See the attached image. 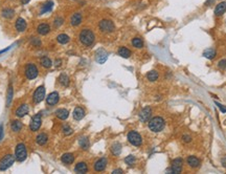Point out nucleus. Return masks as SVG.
Segmentation results:
<instances>
[{
  "mask_svg": "<svg viewBox=\"0 0 226 174\" xmlns=\"http://www.w3.org/2000/svg\"><path fill=\"white\" fill-rule=\"evenodd\" d=\"M50 32V26L47 23H41L37 26V33L39 35L45 36Z\"/></svg>",
  "mask_w": 226,
  "mask_h": 174,
  "instance_id": "nucleus-18",
  "label": "nucleus"
},
{
  "mask_svg": "<svg viewBox=\"0 0 226 174\" xmlns=\"http://www.w3.org/2000/svg\"><path fill=\"white\" fill-rule=\"evenodd\" d=\"M117 54L120 55L122 58L128 59V58H130V56L132 55V52H131V50H130L129 49H127V47L120 46V49H118V50H117Z\"/></svg>",
  "mask_w": 226,
  "mask_h": 174,
  "instance_id": "nucleus-24",
  "label": "nucleus"
},
{
  "mask_svg": "<svg viewBox=\"0 0 226 174\" xmlns=\"http://www.w3.org/2000/svg\"><path fill=\"white\" fill-rule=\"evenodd\" d=\"M27 157V150L26 147L23 143H20L16 146V150H15V159L19 162H22L26 159Z\"/></svg>",
  "mask_w": 226,
  "mask_h": 174,
  "instance_id": "nucleus-3",
  "label": "nucleus"
},
{
  "mask_svg": "<svg viewBox=\"0 0 226 174\" xmlns=\"http://www.w3.org/2000/svg\"><path fill=\"white\" fill-rule=\"evenodd\" d=\"M63 23H64V19L62 17H60V16H59V17H57L56 19L54 20V26L57 27V28H58V27H60Z\"/></svg>",
  "mask_w": 226,
  "mask_h": 174,
  "instance_id": "nucleus-40",
  "label": "nucleus"
},
{
  "mask_svg": "<svg viewBox=\"0 0 226 174\" xmlns=\"http://www.w3.org/2000/svg\"><path fill=\"white\" fill-rule=\"evenodd\" d=\"M40 62H41V65H42L44 68H49V67H51V65H52L51 60H50L48 57H46V56L42 57V58H41V60H40Z\"/></svg>",
  "mask_w": 226,
  "mask_h": 174,
  "instance_id": "nucleus-34",
  "label": "nucleus"
},
{
  "mask_svg": "<svg viewBox=\"0 0 226 174\" xmlns=\"http://www.w3.org/2000/svg\"><path fill=\"white\" fill-rule=\"evenodd\" d=\"M13 95H14L13 86L10 85L8 89V93H6V107H10L11 103H12V101H13Z\"/></svg>",
  "mask_w": 226,
  "mask_h": 174,
  "instance_id": "nucleus-32",
  "label": "nucleus"
},
{
  "mask_svg": "<svg viewBox=\"0 0 226 174\" xmlns=\"http://www.w3.org/2000/svg\"><path fill=\"white\" fill-rule=\"evenodd\" d=\"M127 137H128L129 143L133 146L138 147V146H140L141 144H142V137H141V136L137 131H133V130H132V131H130L129 133H128Z\"/></svg>",
  "mask_w": 226,
  "mask_h": 174,
  "instance_id": "nucleus-6",
  "label": "nucleus"
},
{
  "mask_svg": "<svg viewBox=\"0 0 226 174\" xmlns=\"http://www.w3.org/2000/svg\"><path fill=\"white\" fill-rule=\"evenodd\" d=\"M39 72L37 66L34 63H27L25 66V75L28 80H34L38 77Z\"/></svg>",
  "mask_w": 226,
  "mask_h": 174,
  "instance_id": "nucleus-5",
  "label": "nucleus"
},
{
  "mask_svg": "<svg viewBox=\"0 0 226 174\" xmlns=\"http://www.w3.org/2000/svg\"><path fill=\"white\" fill-rule=\"evenodd\" d=\"M28 110H29L28 106H27L26 104H22V105H20L17 108V110H16V115H17L18 118H23V116H25L28 113Z\"/></svg>",
  "mask_w": 226,
  "mask_h": 174,
  "instance_id": "nucleus-16",
  "label": "nucleus"
},
{
  "mask_svg": "<svg viewBox=\"0 0 226 174\" xmlns=\"http://www.w3.org/2000/svg\"><path fill=\"white\" fill-rule=\"evenodd\" d=\"M182 166H183V161L181 159H175L172 162V167L170 171L172 173H180L182 171Z\"/></svg>",
  "mask_w": 226,
  "mask_h": 174,
  "instance_id": "nucleus-10",
  "label": "nucleus"
},
{
  "mask_svg": "<svg viewBox=\"0 0 226 174\" xmlns=\"http://www.w3.org/2000/svg\"><path fill=\"white\" fill-rule=\"evenodd\" d=\"M72 128L70 127V126H68V125H64L63 127H62V132L65 136H69V134H71L72 133Z\"/></svg>",
  "mask_w": 226,
  "mask_h": 174,
  "instance_id": "nucleus-39",
  "label": "nucleus"
},
{
  "mask_svg": "<svg viewBox=\"0 0 226 174\" xmlns=\"http://www.w3.org/2000/svg\"><path fill=\"white\" fill-rule=\"evenodd\" d=\"M132 45L136 49H142L143 47V42L140 38H134L132 40Z\"/></svg>",
  "mask_w": 226,
  "mask_h": 174,
  "instance_id": "nucleus-38",
  "label": "nucleus"
},
{
  "mask_svg": "<svg viewBox=\"0 0 226 174\" xmlns=\"http://www.w3.org/2000/svg\"><path fill=\"white\" fill-rule=\"evenodd\" d=\"M182 139H183V142H185V143H189V142L192 141V137L189 136H182Z\"/></svg>",
  "mask_w": 226,
  "mask_h": 174,
  "instance_id": "nucleus-45",
  "label": "nucleus"
},
{
  "mask_svg": "<svg viewBox=\"0 0 226 174\" xmlns=\"http://www.w3.org/2000/svg\"><path fill=\"white\" fill-rule=\"evenodd\" d=\"M107 167V159L105 157H102V159H97V162H94V170L97 172H102L106 169Z\"/></svg>",
  "mask_w": 226,
  "mask_h": 174,
  "instance_id": "nucleus-13",
  "label": "nucleus"
},
{
  "mask_svg": "<svg viewBox=\"0 0 226 174\" xmlns=\"http://www.w3.org/2000/svg\"><path fill=\"white\" fill-rule=\"evenodd\" d=\"M122 173H124V171L122 169H115V170L112 171V174H122Z\"/></svg>",
  "mask_w": 226,
  "mask_h": 174,
  "instance_id": "nucleus-47",
  "label": "nucleus"
},
{
  "mask_svg": "<svg viewBox=\"0 0 226 174\" xmlns=\"http://www.w3.org/2000/svg\"><path fill=\"white\" fill-rule=\"evenodd\" d=\"M22 127H23V124H22L20 121L18 120H15L12 122V124H11V129H12V131L14 132H19L21 131Z\"/></svg>",
  "mask_w": 226,
  "mask_h": 174,
  "instance_id": "nucleus-27",
  "label": "nucleus"
},
{
  "mask_svg": "<svg viewBox=\"0 0 226 174\" xmlns=\"http://www.w3.org/2000/svg\"><path fill=\"white\" fill-rule=\"evenodd\" d=\"M15 162V157L11 154H8L5 156L2 157V159L0 161V170L4 171L6 169H8Z\"/></svg>",
  "mask_w": 226,
  "mask_h": 174,
  "instance_id": "nucleus-8",
  "label": "nucleus"
},
{
  "mask_svg": "<svg viewBox=\"0 0 226 174\" xmlns=\"http://www.w3.org/2000/svg\"><path fill=\"white\" fill-rule=\"evenodd\" d=\"M135 156L134 155H129V156H127L125 159V162L127 165H129V166H132V165H134V162H135Z\"/></svg>",
  "mask_w": 226,
  "mask_h": 174,
  "instance_id": "nucleus-41",
  "label": "nucleus"
},
{
  "mask_svg": "<svg viewBox=\"0 0 226 174\" xmlns=\"http://www.w3.org/2000/svg\"><path fill=\"white\" fill-rule=\"evenodd\" d=\"M72 115H74V120L80 121V120H82V119H83L84 116H85V110H84V109L82 108V107L77 106V107H75V108H74Z\"/></svg>",
  "mask_w": 226,
  "mask_h": 174,
  "instance_id": "nucleus-20",
  "label": "nucleus"
},
{
  "mask_svg": "<svg viewBox=\"0 0 226 174\" xmlns=\"http://www.w3.org/2000/svg\"><path fill=\"white\" fill-rule=\"evenodd\" d=\"M74 171L77 173H86L88 171V166L86 162H80L75 165L74 167Z\"/></svg>",
  "mask_w": 226,
  "mask_h": 174,
  "instance_id": "nucleus-22",
  "label": "nucleus"
},
{
  "mask_svg": "<svg viewBox=\"0 0 226 174\" xmlns=\"http://www.w3.org/2000/svg\"><path fill=\"white\" fill-rule=\"evenodd\" d=\"M218 67L220 68V69H225V68H226V60H225V59L219 61V62H218Z\"/></svg>",
  "mask_w": 226,
  "mask_h": 174,
  "instance_id": "nucleus-43",
  "label": "nucleus"
},
{
  "mask_svg": "<svg viewBox=\"0 0 226 174\" xmlns=\"http://www.w3.org/2000/svg\"><path fill=\"white\" fill-rule=\"evenodd\" d=\"M56 115L58 119H60V120H66V119L68 118V115H69V111L67 110V109L65 108H61V109H58V110L56 111Z\"/></svg>",
  "mask_w": 226,
  "mask_h": 174,
  "instance_id": "nucleus-25",
  "label": "nucleus"
},
{
  "mask_svg": "<svg viewBox=\"0 0 226 174\" xmlns=\"http://www.w3.org/2000/svg\"><path fill=\"white\" fill-rule=\"evenodd\" d=\"M214 1H215V0H207V1L205 2V5H206V6H208L209 4H211V3H213Z\"/></svg>",
  "mask_w": 226,
  "mask_h": 174,
  "instance_id": "nucleus-49",
  "label": "nucleus"
},
{
  "mask_svg": "<svg viewBox=\"0 0 226 174\" xmlns=\"http://www.w3.org/2000/svg\"><path fill=\"white\" fill-rule=\"evenodd\" d=\"M80 42L85 46H91L95 41V35L91 29L89 28H84L81 31L79 35Z\"/></svg>",
  "mask_w": 226,
  "mask_h": 174,
  "instance_id": "nucleus-1",
  "label": "nucleus"
},
{
  "mask_svg": "<svg viewBox=\"0 0 226 174\" xmlns=\"http://www.w3.org/2000/svg\"><path fill=\"white\" fill-rule=\"evenodd\" d=\"M4 136V130H3V126L2 124H0V142L2 141V139H3Z\"/></svg>",
  "mask_w": 226,
  "mask_h": 174,
  "instance_id": "nucleus-44",
  "label": "nucleus"
},
{
  "mask_svg": "<svg viewBox=\"0 0 226 174\" xmlns=\"http://www.w3.org/2000/svg\"><path fill=\"white\" fill-rule=\"evenodd\" d=\"M216 105H217V106L219 107V108H220V110L222 111V112H226V108H225L224 106H223V105L219 104V103H217V102H216Z\"/></svg>",
  "mask_w": 226,
  "mask_h": 174,
  "instance_id": "nucleus-46",
  "label": "nucleus"
},
{
  "mask_svg": "<svg viewBox=\"0 0 226 174\" xmlns=\"http://www.w3.org/2000/svg\"><path fill=\"white\" fill-rule=\"evenodd\" d=\"M31 45H33V46L39 47L41 45V40L39 38H31Z\"/></svg>",
  "mask_w": 226,
  "mask_h": 174,
  "instance_id": "nucleus-42",
  "label": "nucleus"
},
{
  "mask_svg": "<svg viewBox=\"0 0 226 174\" xmlns=\"http://www.w3.org/2000/svg\"><path fill=\"white\" fill-rule=\"evenodd\" d=\"M226 12V1H222L217 4L215 8V15L216 16H222Z\"/></svg>",
  "mask_w": 226,
  "mask_h": 174,
  "instance_id": "nucleus-21",
  "label": "nucleus"
},
{
  "mask_svg": "<svg viewBox=\"0 0 226 174\" xmlns=\"http://www.w3.org/2000/svg\"><path fill=\"white\" fill-rule=\"evenodd\" d=\"M14 14H15V11L13 10V8H3L1 12V15L3 18H6V19H11V18H13Z\"/></svg>",
  "mask_w": 226,
  "mask_h": 174,
  "instance_id": "nucleus-29",
  "label": "nucleus"
},
{
  "mask_svg": "<svg viewBox=\"0 0 226 174\" xmlns=\"http://www.w3.org/2000/svg\"><path fill=\"white\" fill-rule=\"evenodd\" d=\"M82 20H83L82 14L74 13V15L70 17V24H71L72 26H79V25L82 23Z\"/></svg>",
  "mask_w": 226,
  "mask_h": 174,
  "instance_id": "nucleus-14",
  "label": "nucleus"
},
{
  "mask_svg": "<svg viewBox=\"0 0 226 174\" xmlns=\"http://www.w3.org/2000/svg\"><path fill=\"white\" fill-rule=\"evenodd\" d=\"M15 26H16V29H17L18 32H24L25 29H26V27H27V23H26V21H25L23 18L19 17L17 20H16Z\"/></svg>",
  "mask_w": 226,
  "mask_h": 174,
  "instance_id": "nucleus-17",
  "label": "nucleus"
},
{
  "mask_svg": "<svg viewBox=\"0 0 226 174\" xmlns=\"http://www.w3.org/2000/svg\"><path fill=\"white\" fill-rule=\"evenodd\" d=\"M99 28L103 33H112L114 29H115V25H114V23L111 20L103 19L100 20L99 23Z\"/></svg>",
  "mask_w": 226,
  "mask_h": 174,
  "instance_id": "nucleus-4",
  "label": "nucleus"
},
{
  "mask_svg": "<svg viewBox=\"0 0 226 174\" xmlns=\"http://www.w3.org/2000/svg\"><path fill=\"white\" fill-rule=\"evenodd\" d=\"M42 125V115L41 113H37L33 116L31 123H29V129L31 131H38Z\"/></svg>",
  "mask_w": 226,
  "mask_h": 174,
  "instance_id": "nucleus-7",
  "label": "nucleus"
},
{
  "mask_svg": "<svg viewBox=\"0 0 226 174\" xmlns=\"http://www.w3.org/2000/svg\"><path fill=\"white\" fill-rule=\"evenodd\" d=\"M59 101H60V97H59V93L56 92V91L49 93L48 97L46 98V103L49 106H54V105L58 104Z\"/></svg>",
  "mask_w": 226,
  "mask_h": 174,
  "instance_id": "nucleus-12",
  "label": "nucleus"
},
{
  "mask_svg": "<svg viewBox=\"0 0 226 174\" xmlns=\"http://www.w3.org/2000/svg\"><path fill=\"white\" fill-rule=\"evenodd\" d=\"M158 77H159V75L156 70H151V72H149L147 74V79L151 82L156 81V80L158 79Z\"/></svg>",
  "mask_w": 226,
  "mask_h": 174,
  "instance_id": "nucleus-36",
  "label": "nucleus"
},
{
  "mask_svg": "<svg viewBox=\"0 0 226 174\" xmlns=\"http://www.w3.org/2000/svg\"><path fill=\"white\" fill-rule=\"evenodd\" d=\"M149 129L153 132H160L165 126V122L161 116H155L149 121Z\"/></svg>",
  "mask_w": 226,
  "mask_h": 174,
  "instance_id": "nucleus-2",
  "label": "nucleus"
},
{
  "mask_svg": "<svg viewBox=\"0 0 226 174\" xmlns=\"http://www.w3.org/2000/svg\"><path fill=\"white\" fill-rule=\"evenodd\" d=\"M61 161H62L63 164L66 165H70L74 162V155L72 153H65L61 156Z\"/></svg>",
  "mask_w": 226,
  "mask_h": 174,
  "instance_id": "nucleus-23",
  "label": "nucleus"
},
{
  "mask_svg": "<svg viewBox=\"0 0 226 174\" xmlns=\"http://www.w3.org/2000/svg\"><path fill=\"white\" fill-rule=\"evenodd\" d=\"M61 63H62V60H60V59H58V60L54 61V65L57 66V67H59V66H61Z\"/></svg>",
  "mask_w": 226,
  "mask_h": 174,
  "instance_id": "nucleus-48",
  "label": "nucleus"
},
{
  "mask_svg": "<svg viewBox=\"0 0 226 174\" xmlns=\"http://www.w3.org/2000/svg\"><path fill=\"white\" fill-rule=\"evenodd\" d=\"M47 141H48V136H47L46 133H40L36 137V142H37V144L40 146L45 145V144L47 143Z\"/></svg>",
  "mask_w": 226,
  "mask_h": 174,
  "instance_id": "nucleus-26",
  "label": "nucleus"
},
{
  "mask_svg": "<svg viewBox=\"0 0 226 174\" xmlns=\"http://www.w3.org/2000/svg\"><path fill=\"white\" fill-rule=\"evenodd\" d=\"M151 115H152V109H151V107L147 106L139 112V120L141 122H148L150 120Z\"/></svg>",
  "mask_w": 226,
  "mask_h": 174,
  "instance_id": "nucleus-11",
  "label": "nucleus"
},
{
  "mask_svg": "<svg viewBox=\"0 0 226 174\" xmlns=\"http://www.w3.org/2000/svg\"><path fill=\"white\" fill-rule=\"evenodd\" d=\"M186 162H188V165L191 168H198V167H200V159H198V157L194 156V155H191V156L188 157V159H186Z\"/></svg>",
  "mask_w": 226,
  "mask_h": 174,
  "instance_id": "nucleus-19",
  "label": "nucleus"
},
{
  "mask_svg": "<svg viewBox=\"0 0 226 174\" xmlns=\"http://www.w3.org/2000/svg\"><path fill=\"white\" fill-rule=\"evenodd\" d=\"M57 41H58L60 44H67L70 41V38H69V36L66 35V34H60V35L57 37Z\"/></svg>",
  "mask_w": 226,
  "mask_h": 174,
  "instance_id": "nucleus-33",
  "label": "nucleus"
},
{
  "mask_svg": "<svg viewBox=\"0 0 226 174\" xmlns=\"http://www.w3.org/2000/svg\"><path fill=\"white\" fill-rule=\"evenodd\" d=\"M52 6H54V2L52 1H47V2H45L44 4L42 5V8H41V14H45V13H47V12H50V11L52 10Z\"/></svg>",
  "mask_w": 226,
  "mask_h": 174,
  "instance_id": "nucleus-31",
  "label": "nucleus"
},
{
  "mask_svg": "<svg viewBox=\"0 0 226 174\" xmlns=\"http://www.w3.org/2000/svg\"><path fill=\"white\" fill-rule=\"evenodd\" d=\"M111 152H112L114 155H118L122 152V145H120V143H114L113 145L111 146Z\"/></svg>",
  "mask_w": 226,
  "mask_h": 174,
  "instance_id": "nucleus-35",
  "label": "nucleus"
},
{
  "mask_svg": "<svg viewBox=\"0 0 226 174\" xmlns=\"http://www.w3.org/2000/svg\"><path fill=\"white\" fill-rule=\"evenodd\" d=\"M79 144H80V147L83 150H87L89 148V146H90L88 137H86V136H82L81 139H79Z\"/></svg>",
  "mask_w": 226,
  "mask_h": 174,
  "instance_id": "nucleus-28",
  "label": "nucleus"
},
{
  "mask_svg": "<svg viewBox=\"0 0 226 174\" xmlns=\"http://www.w3.org/2000/svg\"><path fill=\"white\" fill-rule=\"evenodd\" d=\"M203 56L207 59H214L215 57H216V50L214 49H208L203 52Z\"/></svg>",
  "mask_w": 226,
  "mask_h": 174,
  "instance_id": "nucleus-37",
  "label": "nucleus"
},
{
  "mask_svg": "<svg viewBox=\"0 0 226 174\" xmlns=\"http://www.w3.org/2000/svg\"><path fill=\"white\" fill-rule=\"evenodd\" d=\"M58 81L62 86L66 87V86L69 85V77H68L66 74H61L60 77H59V79H58Z\"/></svg>",
  "mask_w": 226,
  "mask_h": 174,
  "instance_id": "nucleus-30",
  "label": "nucleus"
},
{
  "mask_svg": "<svg viewBox=\"0 0 226 174\" xmlns=\"http://www.w3.org/2000/svg\"><path fill=\"white\" fill-rule=\"evenodd\" d=\"M45 98V87L44 86H39L37 89L35 90L33 95V100L36 104H39L40 102H42Z\"/></svg>",
  "mask_w": 226,
  "mask_h": 174,
  "instance_id": "nucleus-9",
  "label": "nucleus"
},
{
  "mask_svg": "<svg viewBox=\"0 0 226 174\" xmlns=\"http://www.w3.org/2000/svg\"><path fill=\"white\" fill-rule=\"evenodd\" d=\"M222 165H223V167L226 168V157H224V159H222Z\"/></svg>",
  "mask_w": 226,
  "mask_h": 174,
  "instance_id": "nucleus-50",
  "label": "nucleus"
},
{
  "mask_svg": "<svg viewBox=\"0 0 226 174\" xmlns=\"http://www.w3.org/2000/svg\"><path fill=\"white\" fill-rule=\"evenodd\" d=\"M107 58H108V54H107L104 49H99L97 52V57H95V59H97V61L100 64H104L107 61Z\"/></svg>",
  "mask_w": 226,
  "mask_h": 174,
  "instance_id": "nucleus-15",
  "label": "nucleus"
},
{
  "mask_svg": "<svg viewBox=\"0 0 226 174\" xmlns=\"http://www.w3.org/2000/svg\"><path fill=\"white\" fill-rule=\"evenodd\" d=\"M20 2H21L22 4H26L29 2V0H20Z\"/></svg>",
  "mask_w": 226,
  "mask_h": 174,
  "instance_id": "nucleus-51",
  "label": "nucleus"
}]
</instances>
